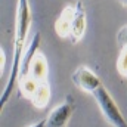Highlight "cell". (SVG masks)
<instances>
[{
    "label": "cell",
    "mask_w": 127,
    "mask_h": 127,
    "mask_svg": "<svg viewBox=\"0 0 127 127\" xmlns=\"http://www.w3.org/2000/svg\"><path fill=\"white\" fill-rule=\"evenodd\" d=\"M31 7L28 0H18L16 3V18H15V35H13V55H12V64L9 71V78L1 90L0 105L1 108L9 100V97L13 93V89L18 86L19 80V71H21V61L25 50V43L28 40V32L31 28Z\"/></svg>",
    "instance_id": "obj_1"
},
{
    "label": "cell",
    "mask_w": 127,
    "mask_h": 127,
    "mask_svg": "<svg viewBox=\"0 0 127 127\" xmlns=\"http://www.w3.org/2000/svg\"><path fill=\"white\" fill-rule=\"evenodd\" d=\"M95 97L96 103L102 112V115L105 117V120L111 124L112 127H127V123L121 114V111L118 109L115 100L112 99V96L109 95V92L100 84L95 92L92 93Z\"/></svg>",
    "instance_id": "obj_2"
},
{
    "label": "cell",
    "mask_w": 127,
    "mask_h": 127,
    "mask_svg": "<svg viewBox=\"0 0 127 127\" xmlns=\"http://www.w3.org/2000/svg\"><path fill=\"white\" fill-rule=\"evenodd\" d=\"M71 80H72V83H74L80 90L87 92V93H93L96 89L102 84L100 80H99V77L96 75L89 66H86V65L78 66V68L72 72Z\"/></svg>",
    "instance_id": "obj_3"
},
{
    "label": "cell",
    "mask_w": 127,
    "mask_h": 127,
    "mask_svg": "<svg viewBox=\"0 0 127 127\" xmlns=\"http://www.w3.org/2000/svg\"><path fill=\"white\" fill-rule=\"evenodd\" d=\"M74 111V103L71 100V97H68L65 102L59 103L58 106H55L50 114L46 117V126L44 127H66L71 115Z\"/></svg>",
    "instance_id": "obj_4"
},
{
    "label": "cell",
    "mask_w": 127,
    "mask_h": 127,
    "mask_svg": "<svg viewBox=\"0 0 127 127\" xmlns=\"http://www.w3.org/2000/svg\"><path fill=\"white\" fill-rule=\"evenodd\" d=\"M75 3L74 4H68L62 9V12L59 13V16L55 21V32L58 37L61 38H69L71 37V28H72V21L75 16Z\"/></svg>",
    "instance_id": "obj_5"
},
{
    "label": "cell",
    "mask_w": 127,
    "mask_h": 127,
    "mask_svg": "<svg viewBox=\"0 0 127 127\" xmlns=\"http://www.w3.org/2000/svg\"><path fill=\"white\" fill-rule=\"evenodd\" d=\"M75 16H74V21H72V28H71V40L72 43H78L83 37H84V32H86V12H84V6L81 3V0H77L75 3Z\"/></svg>",
    "instance_id": "obj_6"
},
{
    "label": "cell",
    "mask_w": 127,
    "mask_h": 127,
    "mask_svg": "<svg viewBox=\"0 0 127 127\" xmlns=\"http://www.w3.org/2000/svg\"><path fill=\"white\" fill-rule=\"evenodd\" d=\"M40 32L35 31L32 34V37L30 38V43L27 44L24 55H22V61H21V71H19V77L21 75H27L30 74V64H31L34 55L38 52V46H40Z\"/></svg>",
    "instance_id": "obj_7"
},
{
    "label": "cell",
    "mask_w": 127,
    "mask_h": 127,
    "mask_svg": "<svg viewBox=\"0 0 127 127\" xmlns=\"http://www.w3.org/2000/svg\"><path fill=\"white\" fill-rule=\"evenodd\" d=\"M30 75L34 77L37 81H47V75H49V65H47V59L43 55V52H37L32 58L31 64H30Z\"/></svg>",
    "instance_id": "obj_8"
},
{
    "label": "cell",
    "mask_w": 127,
    "mask_h": 127,
    "mask_svg": "<svg viewBox=\"0 0 127 127\" xmlns=\"http://www.w3.org/2000/svg\"><path fill=\"white\" fill-rule=\"evenodd\" d=\"M50 93H52V90H50V86H49L47 81L38 83V86H37L34 95H32L31 99H30L31 103H32V106H35L37 109H44V108L49 105Z\"/></svg>",
    "instance_id": "obj_9"
},
{
    "label": "cell",
    "mask_w": 127,
    "mask_h": 127,
    "mask_svg": "<svg viewBox=\"0 0 127 127\" xmlns=\"http://www.w3.org/2000/svg\"><path fill=\"white\" fill-rule=\"evenodd\" d=\"M38 83H40V81H37V80H35L34 77H31L30 74L21 75L19 80H18V89H19V92L25 96V97L31 99V96L34 95V92H35Z\"/></svg>",
    "instance_id": "obj_10"
},
{
    "label": "cell",
    "mask_w": 127,
    "mask_h": 127,
    "mask_svg": "<svg viewBox=\"0 0 127 127\" xmlns=\"http://www.w3.org/2000/svg\"><path fill=\"white\" fill-rule=\"evenodd\" d=\"M117 71L121 77L127 78V46L121 47L120 55L117 58Z\"/></svg>",
    "instance_id": "obj_11"
},
{
    "label": "cell",
    "mask_w": 127,
    "mask_h": 127,
    "mask_svg": "<svg viewBox=\"0 0 127 127\" xmlns=\"http://www.w3.org/2000/svg\"><path fill=\"white\" fill-rule=\"evenodd\" d=\"M117 43L121 47L127 46V25L123 27V28H120V31L117 32Z\"/></svg>",
    "instance_id": "obj_12"
},
{
    "label": "cell",
    "mask_w": 127,
    "mask_h": 127,
    "mask_svg": "<svg viewBox=\"0 0 127 127\" xmlns=\"http://www.w3.org/2000/svg\"><path fill=\"white\" fill-rule=\"evenodd\" d=\"M4 71V50L3 47H0V74H3Z\"/></svg>",
    "instance_id": "obj_13"
},
{
    "label": "cell",
    "mask_w": 127,
    "mask_h": 127,
    "mask_svg": "<svg viewBox=\"0 0 127 127\" xmlns=\"http://www.w3.org/2000/svg\"><path fill=\"white\" fill-rule=\"evenodd\" d=\"M44 126H46V118H44V120H41V121L34 123V124H31L30 127H44Z\"/></svg>",
    "instance_id": "obj_14"
},
{
    "label": "cell",
    "mask_w": 127,
    "mask_h": 127,
    "mask_svg": "<svg viewBox=\"0 0 127 127\" xmlns=\"http://www.w3.org/2000/svg\"><path fill=\"white\" fill-rule=\"evenodd\" d=\"M121 4H124V6H127V0H118Z\"/></svg>",
    "instance_id": "obj_15"
}]
</instances>
